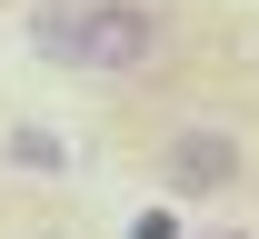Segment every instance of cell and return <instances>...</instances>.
<instances>
[{"mask_svg":"<svg viewBox=\"0 0 259 239\" xmlns=\"http://www.w3.org/2000/svg\"><path fill=\"white\" fill-rule=\"evenodd\" d=\"M160 10L150 0H50L30 10V50L60 70H90V80H140L160 60Z\"/></svg>","mask_w":259,"mask_h":239,"instance_id":"cell-1","label":"cell"},{"mask_svg":"<svg viewBox=\"0 0 259 239\" xmlns=\"http://www.w3.org/2000/svg\"><path fill=\"white\" fill-rule=\"evenodd\" d=\"M160 189H180V200H220V189H239V139L209 130V120L169 130V139H160Z\"/></svg>","mask_w":259,"mask_h":239,"instance_id":"cell-2","label":"cell"},{"mask_svg":"<svg viewBox=\"0 0 259 239\" xmlns=\"http://www.w3.org/2000/svg\"><path fill=\"white\" fill-rule=\"evenodd\" d=\"M10 160H20V170H60L70 150H60L50 130H10Z\"/></svg>","mask_w":259,"mask_h":239,"instance_id":"cell-3","label":"cell"}]
</instances>
